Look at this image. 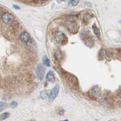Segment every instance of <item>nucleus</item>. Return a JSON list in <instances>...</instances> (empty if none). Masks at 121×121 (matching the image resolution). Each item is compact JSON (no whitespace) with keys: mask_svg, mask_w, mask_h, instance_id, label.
Here are the masks:
<instances>
[{"mask_svg":"<svg viewBox=\"0 0 121 121\" xmlns=\"http://www.w3.org/2000/svg\"><path fill=\"white\" fill-rule=\"evenodd\" d=\"M68 121V120H65V121Z\"/></svg>","mask_w":121,"mask_h":121,"instance_id":"obj_18","label":"nucleus"},{"mask_svg":"<svg viewBox=\"0 0 121 121\" xmlns=\"http://www.w3.org/2000/svg\"><path fill=\"white\" fill-rule=\"evenodd\" d=\"M56 40L60 43H66V41H67V37L65 35L64 33L61 32H58L56 34Z\"/></svg>","mask_w":121,"mask_h":121,"instance_id":"obj_4","label":"nucleus"},{"mask_svg":"<svg viewBox=\"0 0 121 121\" xmlns=\"http://www.w3.org/2000/svg\"><path fill=\"white\" fill-rule=\"evenodd\" d=\"M43 61L44 65L46 66H50V65H51V62H50L49 59L46 56H44L43 57Z\"/></svg>","mask_w":121,"mask_h":121,"instance_id":"obj_9","label":"nucleus"},{"mask_svg":"<svg viewBox=\"0 0 121 121\" xmlns=\"http://www.w3.org/2000/svg\"><path fill=\"white\" fill-rule=\"evenodd\" d=\"M80 0H69L68 4L71 6H76L79 3Z\"/></svg>","mask_w":121,"mask_h":121,"instance_id":"obj_11","label":"nucleus"},{"mask_svg":"<svg viewBox=\"0 0 121 121\" xmlns=\"http://www.w3.org/2000/svg\"><path fill=\"white\" fill-rule=\"evenodd\" d=\"M6 107H7V105H6V103L0 102V111H3L6 108Z\"/></svg>","mask_w":121,"mask_h":121,"instance_id":"obj_14","label":"nucleus"},{"mask_svg":"<svg viewBox=\"0 0 121 121\" xmlns=\"http://www.w3.org/2000/svg\"><path fill=\"white\" fill-rule=\"evenodd\" d=\"M9 116H10V113L9 112H4V113H3L0 116V121L6 119Z\"/></svg>","mask_w":121,"mask_h":121,"instance_id":"obj_10","label":"nucleus"},{"mask_svg":"<svg viewBox=\"0 0 121 121\" xmlns=\"http://www.w3.org/2000/svg\"><path fill=\"white\" fill-rule=\"evenodd\" d=\"M46 80L49 82H54L56 80L55 78V76H54V73L52 71H49L47 73V75L46 76Z\"/></svg>","mask_w":121,"mask_h":121,"instance_id":"obj_8","label":"nucleus"},{"mask_svg":"<svg viewBox=\"0 0 121 121\" xmlns=\"http://www.w3.org/2000/svg\"><path fill=\"white\" fill-rule=\"evenodd\" d=\"M59 85H56L54 86V88L51 91L49 94V99L51 101H53L57 97L58 95V93H59Z\"/></svg>","mask_w":121,"mask_h":121,"instance_id":"obj_2","label":"nucleus"},{"mask_svg":"<svg viewBox=\"0 0 121 121\" xmlns=\"http://www.w3.org/2000/svg\"><path fill=\"white\" fill-rule=\"evenodd\" d=\"M68 30H69L71 32L73 33H76V32H77V30H78V26L77 25V24L75 22H69V23L68 24Z\"/></svg>","mask_w":121,"mask_h":121,"instance_id":"obj_5","label":"nucleus"},{"mask_svg":"<svg viewBox=\"0 0 121 121\" xmlns=\"http://www.w3.org/2000/svg\"><path fill=\"white\" fill-rule=\"evenodd\" d=\"M60 1H66V0H60Z\"/></svg>","mask_w":121,"mask_h":121,"instance_id":"obj_17","label":"nucleus"},{"mask_svg":"<svg viewBox=\"0 0 121 121\" xmlns=\"http://www.w3.org/2000/svg\"><path fill=\"white\" fill-rule=\"evenodd\" d=\"M36 74L40 80H43V78H44V69L43 66L41 64H39L37 66V68H36Z\"/></svg>","mask_w":121,"mask_h":121,"instance_id":"obj_3","label":"nucleus"},{"mask_svg":"<svg viewBox=\"0 0 121 121\" xmlns=\"http://www.w3.org/2000/svg\"><path fill=\"white\" fill-rule=\"evenodd\" d=\"M91 94L93 97L95 99H97L99 97L100 95V89L98 86H94L92 90H91Z\"/></svg>","mask_w":121,"mask_h":121,"instance_id":"obj_7","label":"nucleus"},{"mask_svg":"<svg viewBox=\"0 0 121 121\" xmlns=\"http://www.w3.org/2000/svg\"><path fill=\"white\" fill-rule=\"evenodd\" d=\"M20 39L23 43H27L30 40V35L27 32H23L20 34Z\"/></svg>","mask_w":121,"mask_h":121,"instance_id":"obj_6","label":"nucleus"},{"mask_svg":"<svg viewBox=\"0 0 121 121\" xmlns=\"http://www.w3.org/2000/svg\"><path fill=\"white\" fill-rule=\"evenodd\" d=\"M93 30L94 31V32L95 33V34L97 36V37H99L100 35V32L99 29L95 26H93Z\"/></svg>","mask_w":121,"mask_h":121,"instance_id":"obj_13","label":"nucleus"},{"mask_svg":"<svg viewBox=\"0 0 121 121\" xmlns=\"http://www.w3.org/2000/svg\"><path fill=\"white\" fill-rule=\"evenodd\" d=\"M120 23H121V22H120Z\"/></svg>","mask_w":121,"mask_h":121,"instance_id":"obj_19","label":"nucleus"},{"mask_svg":"<svg viewBox=\"0 0 121 121\" xmlns=\"http://www.w3.org/2000/svg\"><path fill=\"white\" fill-rule=\"evenodd\" d=\"M13 7H15V9H20V7H18V6H13Z\"/></svg>","mask_w":121,"mask_h":121,"instance_id":"obj_16","label":"nucleus"},{"mask_svg":"<svg viewBox=\"0 0 121 121\" xmlns=\"http://www.w3.org/2000/svg\"><path fill=\"white\" fill-rule=\"evenodd\" d=\"M17 106V103L16 102H12L10 104V107H12V108H15Z\"/></svg>","mask_w":121,"mask_h":121,"instance_id":"obj_15","label":"nucleus"},{"mask_svg":"<svg viewBox=\"0 0 121 121\" xmlns=\"http://www.w3.org/2000/svg\"><path fill=\"white\" fill-rule=\"evenodd\" d=\"M49 94H48V91H43L40 93V97L43 99H47L48 97H49Z\"/></svg>","mask_w":121,"mask_h":121,"instance_id":"obj_12","label":"nucleus"},{"mask_svg":"<svg viewBox=\"0 0 121 121\" xmlns=\"http://www.w3.org/2000/svg\"><path fill=\"white\" fill-rule=\"evenodd\" d=\"M2 20H3V22L6 24H10L13 23V22L14 21V17L11 13L5 12L2 15Z\"/></svg>","mask_w":121,"mask_h":121,"instance_id":"obj_1","label":"nucleus"}]
</instances>
